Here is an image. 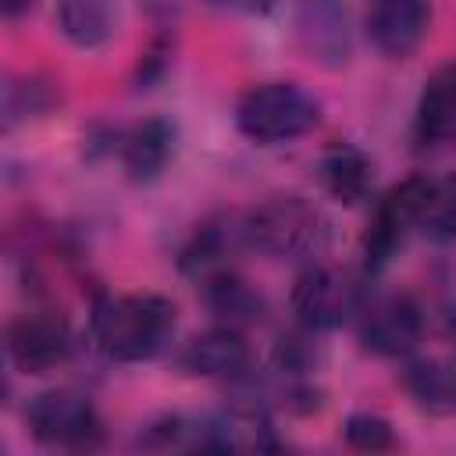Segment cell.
Here are the masks:
<instances>
[{
  "label": "cell",
  "instance_id": "cell-10",
  "mask_svg": "<svg viewBox=\"0 0 456 456\" xmlns=\"http://www.w3.org/2000/svg\"><path fill=\"white\" fill-rule=\"evenodd\" d=\"M299 50L321 68H346L353 57V18L346 0H299L296 4Z\"/></svg>",
  "mask_w": 456,
  "mask_h": 456
},
{
  "label": "cell",
  "instance_id": "cell-4",
  "mask_svg": "<svg viewBox=\"0 0 456 456\" xmlns=\"http://www.w3.org/2000/svg\"><path fill=\"white\" fill-rule=\"evenodd\" d=\"M367 296L370 292L360 274L331 267V264H310L296 274L289 306L296 314V324H303L310 331H335V328L356 321Z\"/></svg>",
  "mask_w": 456,
  "mask_h": 456
},
{
  "label": "cell",
  "instance_id": "cell-13",
  "mask_svg": "<svg viewBox=\"0 0 456 456\" xmlns=\"http://www.w3.org/2000/svg\"><path fill=\"white\" fill-rule=\"evenodd\" d=\"M317 182L321 189L342 203V207H360L374 192V164L370 157L353 146V142H331L317 157Z\"/></svg>",
  "mask_w": 456,
  "mask_h": 456
},
{
  "label": "cell",
  "instance_id": "cell-22",
  "mask_svg": "<svg viewBox=\"0 0 456 456\" xmlns=\"http://www.w3.org/2000/svg\"><path fill=\"white\" fill-rule=\"evenodd\" d=\"M167 57H171V39H164V36H157L142 53H139V71H135V82H139V89H146L153 78H160L164 75V68H167Z\"/></svg>",
  "mask_w": 456,
  "mask_h": 456
},
{
  "label": "cell",
  "instance_id": "cell-9",
  "mask_svg": "<svg viewBox=\"0 0 456 456\" xmlns=\"http://www.w3.org/2000/svg\"><path fill=\"white\" fill-rule=\"evenodd\" d=\"M178 367L200 378H221L232 385H246L256 378V360L253 346L246 342L242 328L214 324L203 335H192L178 349Z\"/></svg>",
  "mask_w": 456,
  "mask_h": 456
},
{
  "label": "cell",
  "instance_id": "cell-24",
  "mask_svg": "<svg viewBox=\"0 0 456 456\" xmlns=\"http://www.w3.org/2000/svg\"><path fill=\"white\" fill-rule=\"evenodd\" d=\"M221 7H242V11H256V7H267L271 0H214Z\"/></svg>",
  "mask_w": 456,
  "mask_h": 456
},
{
  "label": "cell",
  "instance_id": "cell-12",
  "mask_svg": "<svg viewBox=\"0 0 456 456\" xmlns=\"http://www.w3.org/2000/svg\"><path fill=\"white\" fill-rule=\"evenodd\" d=\"M239 249H246L239 214L210 217V221H203V224L189 235V242L182 246L178 267H182V274H189L192 281H203L207 274L232 267V256H235Z\"/></svg>",
  "mask_w": 456,
  "mask_h": 456
},
{
  "label": "cell",
  "instance_id": "cell-2",
  "mask_svg": "<svg viewBox=\"0 0 456 456\" xmlns=\"http://www.w3.org/2000/svg\"><path fill=\"white\" fill-rule=\"evenodd\" d=\"M321 125V103L296 82H256L235 103V128L256 146H285Z\"/></svg>",
  "mask_w": 456,
  "mask_h": 456
},
{
  "label": "cell",
  "instance_id": "cell-23",
  "mask_svg": "<svg viewBox=\"0 0 456 456\" xmlns=\"http://www.w3.org/2000/svg\"><path fill=\"white\" fill-rule=\"evenodd\" d=\"M32 4H36V0H0V11H4V18L14 21V18H21L25 11H32Z\"/></svg>",
  "mask_w": 456,
  "mask_h": 456
},
{
  "label": "cell",
  "instance_id": "cell-14",
  "mask_svg": "<svg viewBox=\"0 0 456 456\" xmlns=\"http://www.w3.org/2000/svg\"><path fill=\"white\" fill-rule=\"evenodd\" d=\"M413 135L424 146L456 142V61H445L428 75L413 110Z\"/></svg>",
  "mask_w": 456,
  "mask_h": 456
},
{
  "label": "cell",
  "instance_id": "cell-6",
  "mask_svg": "<svg viewBox=\"0 0 456 456\" xmlns=\"http://www.w3.org/2000/svg\"><path fill=\"white\" fill-rule=\"evenodd\" d=\"M428 192V178L413 175L399 185H392L370 210L367 232L360 239V256H363V274H381L388 260L403 249L406 235L420 221V203Z\"/></svg>",
  "mask_w": 456,
  "mask_h": 456
},
{
  "label": "cell",
  "instance_id": "cell-20",
  "mask_svg": "<svg viewBox=\"0 0 456 456\" xmlns=\"http://www.w3.org/2000/svg\"><path fill=\"white\" fill-rule=\"evenodd\" d=\"M53 89L50 82H39V78H25V82H11L7 93H4V125L14 128L18 118H32L46 107H53Z\"/></svg>",
  "mask_w": 456,
  "mask_h": 456
},
{
  "label": "cell",
  "instance_id": "cell-19",
  "mask_svg": "<svg viewBox=\"0 0 456 456\" xmlns=\"http://www.w3.org/2000/svg\"><path fill=\"white\" fill-rule=\"evenodd\" d=\"M417 232H424L431 242H456V171L428 178Z\"/></svg>",
  "mask_w": 456,
  "mask_h": 456
},
{
  "label": "cell",
  "instance_id": "cell-15",
  "mask_svg": "<svg viewBox=\"0 0 456 456\" xmlns=\"http://www.w3.org/2000/svg\"><path fill=\"white\" fill-rule=\"evenodd\" d=\"M196 285H200L203 303H207V310L214 314L217 324L249 328V324H260L264 314H267V299H264L235 267L214 271V274H207V278L196 281Z\"/></svg>",
  "mask_w": 456,
  "mask_h": 456
},
{
  "label": "cell",
  "instance_id": "cell-11",
  "mask_svg": "<svg viewBox=\"0 0 456 456\" xmlns=\"http://www.w3.org/2000/svg\"><path fill=\"white\" fill-rule=\"evenodd\" d=\"M431 28V0H367L363 32L388 61H406L420 50Z\"/></svg>",
  "mask_w": 456,
  "mask_h": 456
},
{
  "label": "cell",
  "instance_id": "cell-1",
  "mask_svg": "<svg viewBox=\"0 0 456 456\" xmlns=\"http://www.w3.org/2000/svg\"><path fill=\"white\" fill-rule=\"evenodd\" d=\"M93 338L118 363H146L175 338V303L157 292L103 296L93 306Z\"/></svg>",
  "mask_w": 456,
  "mask_h": 456
},
{
  "label": "cell",
  "instance_id": "cell-3",
  "mask_svg": "<svg viewBox=\"0 0 456 456\" xmlns=\"http://www.w3.org/2000/svg\"><path fill=\"white\" fill-rule=\"evenodd\" d=\"M242 221V242L246 249L271 256V260H296L306 256L321 242V214L310 200L296 192L267 196L246 214Z\"/></svg>",
  "mask_w": 456,
  "mask_h": 456
},
{
  "label": "cell",
  "instance_id": "cell-5",
  "mask_svg": "<svg viewBox=\"0 0 456 456\" xmlns=\"http://www.w3.org/2000/svg\"><path fill=\"white\" fill-rule=\"evenodd\" d=\"M25 424L36 442L53 449H96L103 445V420L89 395L75 388H50L32 395L25 406Z\"/></svg>",
  "mask_w": 456,
  "mask_h": 456
},
{
  "label": "cell",
  "instance_id": "cell-16",
  "mask_svg": "<svg viewBox=\"0 0 456 456\" xmlns=\"http://www.w3.org/2000/svg\"><path fill=\"white\" fill-rule=\"evenodd\" d=\"M118 153L132 182H153L175 153V125L164 118H146L121 135Z\"/></svg>",
  "mask_w": 456,
  "mask_h": 456
},
{
  "label": "cell",
  "instance_id": "cell-8",
  "mask_svg": "<svg viewBox=\"0 0 456 456\" xmlns=\"http://www.w3.org/2000/svg\"><path fill=\"white\" fill-rule=\"evenodd\" d=\"M4 342H7V360L21 374H50L75 349L71 324L53 306H36L28 314H18L7 324Z\"/></svg>",
  "mask_w": 456,
  "mask_h": 456
},
{
  "label": "cell",
  "instance_id": "cell-7",
  "mask_svg": "<svg viewBox=\"0 0 456 456\" xmlns=\"http://www.w3.org/2000/svg\"><path fill=\"white\" fill-rule=\"evenodd\" d=\"M356 335L367 353L399 360L420 346L424 335V310L406 292H381L367 296L356 314Z\"/></svg>",
  "mask_w": 456,
  "mask_h": 456
},
{
  "label": "cell",
  "instance_id": "cell-21",
  "mask_svg": "<svg viewBox=\"0 0 456 456\" xmlns=\"http://www.w3.org/2000/svg\"><path fill=\"white\" fill-rule=\"evenodd\" d=\"M342 438H346V445H353L360 452H385L395 445L392 424L378 413H349L342 424Z\"/></svg>",
  "mask_w": 456,
  "mask_h": 456
},
{
  "label": "cell",
  "instance_id": "cell-17",
  "mask_svg": "<svg viewBox=\"0 0 456 456\" xmlns=\"http://www.w3.org/2000/svg\"><path fill=\"white\" fill-rule=\"evenodd\" d=\"M57 28L78 50H100L118 32V0H57Z\"/></svg>",
  "mask_w": 456,
  "mask_h": 456
},
{
  "label": "cell",
  "instance_id": "cell-18",
  "mask_svg": "<svg viewBox=\"0 0 456 456\" xmlns=\"http://www.w3.org/2000/svg\"><path fill=\"white\" fill-rule=\"evenodd\" d=\"M403 385L420 410L438 413V417L456 413V356L413 360L403 370Z\"/></svg>",
  "mask_w": 456,
  "mask_h": 456
}]
</instances>
